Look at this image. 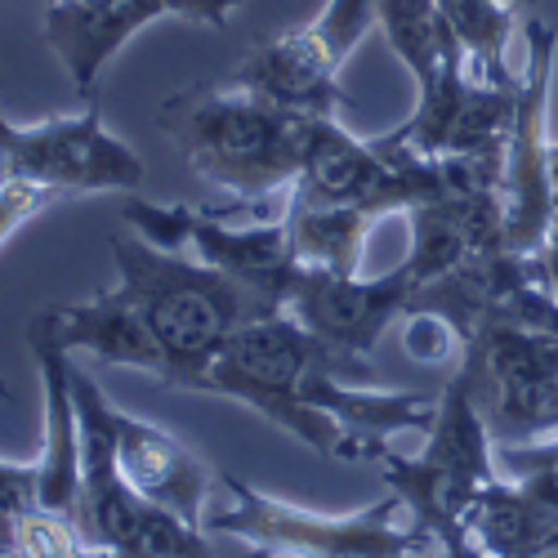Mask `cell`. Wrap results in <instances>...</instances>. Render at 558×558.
<instances>
[{"label":"cell","mask_w":558,"mask_h":558,"mask_svg":"<svg viewBox=\"0 0 558 558\" xmlns=\"http://www.w3.org/2000/svg\"><path fill=\"white\" fill-rule=\"evenodd\" d=\"M59 336L76 353H95L108 366H130V371H148L161 380V353L148 331L144 313L134 308V300L112 287L85 304H59Z\"/></svg>","instance_id":"16"},{"label":"cell","mask_w":558,"mask_h":558,"mask_svg":"<svg viewBox=\"0 0 558 558\" xmlns=\"http://www.w3.org/2000/svg\"><path fill=\"white\" fill-rule=\"evenodd\" d=\"M376 27H380V0H327L313 23L255 45L228 72V81H238L282 108L308 117H336V108L344 104L340 68Z\"/></svg>","instance_id":"9"},{"label":"cell","mask_w":558,"mask_h":558,"mask_svg":"<svg viewBox=\"0 0 558 558\" xmlns=\"http://www.w3.org/2000/svg\"><path fill=\"white\" fill-rule=\"evenodd\" d=\"M380 32L402 68L415 76V95L429 89L447 59L460 50L438 0H380Z\"/></svg>","instance_id":"20"},{"label":"cell","mask_w":558,"mask_h":558,"mask_svg":"<svg viewBox=\"0 0 558 558\" xmlns=\"http://www.w3.org/2000/svg\"><path fill=\"white\" fill-rule=\"evenodd\" d=\"M464 532L492 558H541L558 545V505L514 478H492L470 505Z\"/></svg>","instance_id":"17"},{"label":"cell","mask_w":558,"mask_h":558,"mask_svg":"<svg viewBox=\"0 0 558 558\" xmlns=\"http://www.w3.org/2000/svg\"><path fill=\"white\" fill-rule=\"evenodd\" d=\"M438 5L478 81L519 85L523 72L509 68V40L519 32V5L527 0H438Z\"/></svg>","instance_id":"19"},{"label":"cell","mask_w":558,"mask_h":558,"mask_svg":"<svg viewBox=\"0 0 558 558\" xmlns=\"http://www.w3.org/2000/svg\"><path fill=\"white\" fill-rule=\"evenodd\" d=\"M59 197L54 193H45V189H36V183H23V179H5L0 174V246L5 242H14L19 232L36 219V215H45Z\"/></svg>","instance_id":"23"},{"label":"cell","mask_w":558,"mask_h":558,"mask_svg":"<svg viewBox=\"0 0 558 558\" xmlns=\"http://www.w3.org/2000/svg\"><path fill=\"white\" fill-rule=\"evenodd\" d=\"M0 174L36 183L63 202L95 193H134L144 183V157L108 130L95 104L32 125H19L0 112Z\"/></svg>","instance_id":"8"},{"label":"cell","mask_w":558,"mask_h":558,"mask_svg":"<svg viewBox=\"0 0 558 558\" xmlns=\"http://www.w3.org/2000/svg\"><path fill=\"white\" fill-rule=\"evenodd\" d=\"M541 259H545V277H549V291L558 295V223L549 228V242H545Z\"/></svg>","instance_id":"26"},{"label":"cell","mask_w":558,"mask_h":558,"mask_svg":"<svg viewBox=\"0 0 558 558\" xmlns=\"http://www.w3.org/2000/svg\"><path fill=\"white\" fill-rule=\"evenodd\" d=\"M429 558H492L470 532H464V536H451V541H438V549L429 554Z\"/></svg>","instance_id":"25"},{"label":"cell","mask_w":558,"mask_h":558,"mask_svg":"<svg viewBox=\"0 0 558 558\" xmlns=\"http://www.w3.org/2000/svg\"><path fill=\"white\" fill-rule=\"evenodd\" d=\"M456 376L500 447L558 438V336L496 317L478 322Z\"/></svg>","instance_id":"6"},{"label":"cell","mask_w":558,"mask_h":558,"mask_svg":"<svg viewBox=\"0 0 558 558\" xmlns=\"http://www.w3.org/2000/svg\"><path fill=\"white\" fill-rule=\"evenodd\" d=\"M157 125L206 183L238 202H268L295 189L313 117L223 76L170 95L157 112Z\"/></svg>","instance_id":"3"},{"label":"cell","mask_w":558,"mask_h":558,"mask_svg":"<svg viewBox=\"0 0 558 558\" xmlns=\"http://www.w3.org/2000/svg\"><path fill=\"white\" fill-rule=\"evenodd\" d=\"M357 380H371V362L336 353L291 313H268L219 349L206 393L242 402L304 447L353 464L371 460L398 429H429L438 398L357 389Z\"/></svg>","instance_id":"1"},{"label":"cell","mask_w":558,"mask_h":558,"mask_svg":"<svg viewBox=\"0 0 558 558\" xmlns=\"http://www.w3.org/2000/svg\"><path fill=\"white\" fill-rule=\"evenodd\" d=\"M291 193L317 206L362 210L380 219L393 210L438 202L442 179H438V161L415 157L393 134L357 138L336 117H313L304 170Z\"/></svg>","instance_id":"7"},{"label":"cell","mask_w":558,"mask_h":558,"mask_svg":"<svg viewBox=\"0 0 558 558\" xmlns=\"http://www.w3.org/2000/svg\"><path fill=\"white\" fill-rule=\"evenodd\" d=\"M242 5L246 0H166V14L170 19H189L197 27H223Z\"/></svg>","instance_id":"24"},{"label":"cell","mask_w":558,"mask_h":558,"mask_svg":"<svg viewBox=\"0 0 558 558\" xmlns=\"http://www.w3.org/2000/svg\"><path fill=\"white\" fill-rule=\"evenodd\" d=\"M425 434L429 438L415 456H398L385 442L371 460L380 464L385 487L402 500L407 519L425 527L434 541H451L464 536V519H470V505L478 500V492L492 478H500L492 447L496 438L460 376H451L447 389L438 393V411Z\"/></svg>","instance_id":"5"},{"label":"cell","mask_w":558,"mask_h":558,"mask_svg":"<svg viewBox=\"0 0 558 558\" xmlns=\"http://www.w3.org/2000/svg\"><path fill=\"white\" fill-rule=\"evenodd\" d=\"M287 232H291V251L300 268L317 272H362V251L376 219L362 210H340V206H317L304 197H287Z\"/></svg>","instance_id":"18"},{"label":"cell","mask_w":558,"mask_h":558,"mask_svg":"<svg viewBox=\"0 0 558 558\" xmlns=\"http://www.w3.org/2000/svg\"><path fill=\"white\" fill-rule=\"evenodd\" d=\"M112 259H117V287L134 300V308L144 313L157 340L161 380L179 389L206 393V376L219 349L246 322L282 313L251 287L232 282L228 272L179 251H166L148 238H138V232L112 238Z\"/></svg>","instance_id":"2"},{"label":"cell","mask_w":558,"mask_h":558,"mask_svg":"<svg viewBox=\"0 0 558 558\" xmlns=\"http://www.w3.org/2000/svg\"><path fill=\"white\" fill-rule=\"evenodd\" d=\"M541 558H558V545H554V549H545V554H541Z\"/></svg>","instance_id":"28"},{"label":"cell","mask_w":558,"mask_h":558,"mask_svg":"<svg viewBox=\"0 0 558 558\" xmlns=\"http://www.w3.org/2000/svg\"><path fill=\"white\" fill-rule=\"evenodd\" d=\"M527 63L519 81V108L514 125L505 138V174H500V197H505V232L509 246L536 255L549 242L554 228V197H549V81H554V54L558 36L549 23L527 19Z\"/></svg>","instance_id":"11"},{"label":"cell","mask_w":558,"mask_h":558,"mask_svg":"<svg viewBox=\"0 0 558 558\" xmlns=\"http://www.w3.org/2000/svg\"><path fill=\"white\" fill-rule=\"evenodd\" d=\"M411 295H415V277H411L407 259L380 277L300 268L287 313L300 327H308L317 340H327L336 353H344L353 362H371L380 336L398 317H407Z\"/></svg>","instance_id":"12"},{"label":"cell","mask_w":558,"mask_h":558,"mask_svg":"<svg viewBox=\"0 0 558 558\" xmlns=\"http://www.w3.org/2000/svg\"><path fill=\"white\" fill-rule=\"evenodd\" d=\"M10 554L14 558H89L95 545H89L76 514L50 509V505H32L14 523V549Z\"/></svg>","instance_id":"21"},{"label":"cell","mask_w":558,"mask_h":558,"mask_svg":"<svg viewBox=\"0 0 558 558\" xmlns=\"http://www.w3.org/2000/svg\"><path fill=\"white\" fill-rule=\"evenodd\" d=\"M36 505V460H0V554L14 549V523Z\"/></svg>","instance_id":"22"},{"label":"cell","mask_w":558,"mask_h":558,"mask_svg":"<svg viewBox=\"0 0 558 558\" xmlns=\"http://www.w3.org/2000/svg\"><path fill=\"white\" fill-rule=\"evenodd\" d=\"M161 19H170L166 0H50L40 32L54 59L63 63V72L72 76V85L81 95H89L99 72L138 32Z\"/></svg>","instance_id":"15"},{"label":"cell","mask_w":558,"mask_h":558,"mask_svg":"<svg viewBox=\"0 0 558 558\" xmlns=\"http://www.w3.org/2000/svg\"><path fill=\"white\" fill-rule=\"evenodd\" d=\"M228 505L206 514V527L219 536H238L259 558H429L438 541L415 527L402 500L389 492L380 505L353 509V514H317V509L277 500L242 478L223 474Z\"/></svg>","instance_id":"4"},{"label":"cell","mask_w":558,"mask_h":558,"mask_svg":"<svg viewBox=\"0 0 558 558\" xmlns=\"http://www.w3.org/2000/svg\"><path fill=\"white\" fill-rule=\"evenodd\" d=\"M549 197H554V223H558V138H549Z\"/></svg>","instance_id":"27"},{"label":"cell","mask_w":558,"mask_h":558,"mask_svg":"<svg viewBox=\"0 0 558 558\" xmlns=\"http://www.w3.org/2000/svg\"><path fill=\"white\" fill-rule=\"evenodd\" d=\"M27 349L40 371L45 393V442L36 456V505L68 509L81 505V411L72 393V349L59 336V313L45 308L27 322Z\"/></svg>","instance_id":"14"},{"label":"cell","mask_w":558,"mask_h":558,"mask_svg":"<svg viewBox=\"0 0 558 558\" xmlns=\"http://www.w3.org/2000/svg\"><path fill=\"white\" fill-rule=\"evenodd\" d=\"M0 558H14V554H0Z\"/></svg>","instance_id":"29"},{"label":"cell","mask_w":558,"mask_h":558,"mask_svg":"<svg viewBox=\"0 0 558 558\" xmlns=\"http://www.w3.org/2000/svg\"><path fill=\"white\" fill-rule=\"evenodd\" d=\"M72 385H76V393L89 398V407L99 411L108 442H112V456H117V470L130 483V492L153 509H166V514H179V519L206 527V500H210V470L206 464L174 434H166L161 425L138 421V415L112 407L104 398V389L89 380L76 362H72Z\"/></svg>","instance_id":"13"},{"label":"cell","mask_w":558,"mask_h":558,"mask_svg":"<svg viewBox=\"0 0 558 558\" xmlns=\"http://www.w3.org/2000/svg\"><path fill=\"white\" fill-rule=\"evenodd\" d=\"M125 223L138 238H148L166 251L193 246L202 264L228 272L232 282L251 287L268 304L287 313L291 287L300 277V259L291 251L287 219H255V223H232L219 210H189V206H148L130 202Z\"/></svg>","instance_id":"10"}]
</instances>
